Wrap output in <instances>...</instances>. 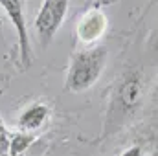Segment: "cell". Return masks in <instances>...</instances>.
I'll use <instances>...</instances> for the list:
<instances>
[{"label": "cell", "mask_w": 158, "mask_h": 156, "mask_svg": "<svg viewBox=\"0 0 158 156\" xmlns=\"http://www.w3.org/2000/svg\"><path fill=\"white\" fill-rule=\"evenodd\" d=\"M70 9V0H42L39 11L35 15L33 26L42 48H48L53 37L66 20Z\"/></svg>", "instance_id": "cell-3"}, {"label": "cell", "mask_w": 158, "mask_h": 156, "mask_svg": "<svg viewBox=\"0 0 158 156\" xmlns=\"http://www.w3.org/2000/svg\"><path fill=\"white\" fill-rule=\"evenodd\" d=\"M147 96V81L140 68L129 66L119 74L109 90L99 140H109L127 129L142 112Z\"/></svg>", "instance_id": "cell-1"}, {"label": "cell", "mask_w": 158, "mask_h": 156, "mask_svg": "<svg viewBox=\"0 0 158 156\" xmlns=\"http://www.w3.org/2000/svg\"><path fill=\"white\" fill-rule=\"evenodd\" d=\"M0 7L4 9L7 20L11 22V26L17 33L20 64H22V68H30V64L33 63V46H31L28 20H26L24 0H0Z\"/></svg>", "instance_id": "cell-4"}, {"label": "cell", "mask_w": 158, "mask_h": 156, "mask_svg": "<svg viewBox=\"0 0 158 156\" xmlns=\"http://www.w3.org/2000/svg\"><path fill=\"white\" fill-rule=\"evenodd\" d=\"M50 116H52V110H50V107L46 103H42V101L30 103L19 114L17 129L24 130V132H37L39 129H42L50 121Z\"/></svg>", "instance_id": "cell-6"}, {"label": "cell", "mask_w": 158, "mask_h": 156, "mask_svg": "<svg viewBox=\"0 0 158 156\" xmlns=\"http://www.w3.org/2000/svg\"><path fill=\"white\" fill-rule=\"evenodd\" d=\"M107 61H109V51L105 46L99 44L86 46L76 51L66 70L64 90L72 94H81L92 88L103 76Z\"/></svg>", "instance_id": "cell-2"}, {"label": "cell", "mask_w": 158, "mask_h": 156, "mask_svg": "<svg viewBox=\"0 0 158 156\" xmlns=\"http://www.w3.org/2000/svg\"><path fill=\"white\" fill-rule=\"evenodd\" d=\"M13 136H15V130H9L0 123V156H9Z\"/></svg>", "instance_id": "cell-7"}, {"label": "cell", "mask_w": 158, "mask_h": 156, "mask_svg": "<svg viewBox=\"0 0 158 156\" xmlns=\"http://www.w3.org/2000/svg\"><path fill=\"white\" fill-rule=\"evenodd\" d=\"M149 156H156V153H153V154H149Z\"/></svg>", "instance_id": "cell-9"}, {"label": "cell", "mask_w": 158, "mask_h": 156, "mask_svg": "<svg viewBox=\"0 0 158 156\" xmlns=\"http://www.w3.org/2000/svg\"><path fill=\"white\" fill-rule=\"evenodd\" d=\"M107 30H109V18L105 11L99 7H90L79 17L74 33L83 46H94L98 40L103 39Z\"/></svg>", "instance_id": "cell-5"}, {"label": "cell", "mask_w": 158, "mask_h": 156, "mask_svg": "<svg viewBox=\"0 0 158 156\" xmlns=\"http://www.w3.org/2000/svg\"><path fill=\"white\" fill-rule=\"evenodd\" d=\"M119 156H143V149H142V145H131L125 151H121Z\"/></svg>", "instance_id": "cell-8"}]
</instances>
